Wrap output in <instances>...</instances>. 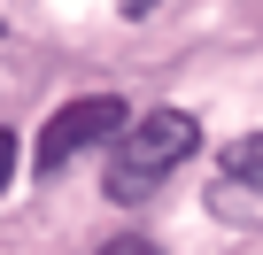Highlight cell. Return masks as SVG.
I'll use <instances>...</instances> for the list:
<instances>
[{
	"label": "cell",
	"mask_w": 263,
	"mask_h": 255,
	"mask_svg": "<svg viewBox=\"0 0 263 255\" xmlns=\"http://www.w3.org/2000/svg\"><path fill=\"white\" fill-rule=\"evenodd\" d=\"M209 209L232 217V224H263V132H240L217 163V186H209Z\"/></svg>",
	"instance_id": "3957f363"
},
{
	"label": "cell",
	"mask_w": 263,
	"mask_h": 255,
	"mask_svg": "<svg viewBox=\"0 0 263 255\" xmlns=\"http://www.w3.org/2000/svg\"><path fill=\"white\" fill-rule=\"evenodd\" d=\"M194 155H201V124H194L186 108H147V116H132V132L108 147L101 186H108V201L140 209V201H155Z\"/></svg>",
	"instance_id": "6da1fadb"
},
{
	"label": "cell",
	"mask_w": 263,
	"mask_h": 255,
	"mask_svg": "<svg viewBox=\"0 0 263 255\" xmlns=\"http://www.w3.org/2000/svg\"><path fill=\"white\" fill-rule=\"evenodd\" d=\"M16 163H24V147H16V132L0 124V193H8V178H16Z\"/></svg>",
	"instance_id": "5b68a950"
},
{
	"label": "cell",
	"mask_w": 263,
	"mask_h": 255,
	"mask_svg": "<svg viewBox=\"0 0 263 255\" xmlns=\"http://www.w3.org/2000/svg\"><path fill=\"white\" fill-rule=\"evenodd\" d=\"M124 132H132V108H124V93H78V101H62V108L39 124L31 170H39V178H54V170H70L78 155H93V147H116Z\"/></svg>",
	"instance_id": "7a4b0ae2"
},
{
	"label": "cell",
	"mask_w": 263,
	"mask_h": 255,
	"mask_svg": "<svg viewBox=\"0 0 263 255\" xmlns=\"http://www.w3.org/2000/svg\"><path fill=\"white\" fill-rule=\"evenodd\" d=\"M93 255H163V247H155L147 232H116V240H101Z\"/></svg>",
	"instance_id": "277c9868"
}]
</instances>
